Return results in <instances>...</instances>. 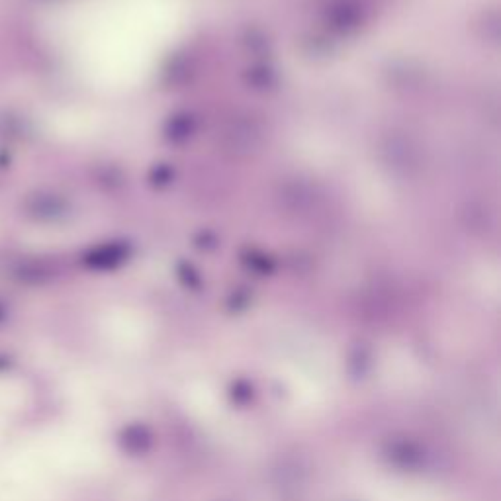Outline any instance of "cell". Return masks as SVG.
Returning a JSON list of instances; mask_svg holds the SVG:
<instances>
[{"mask_svg":"<svg viewBox=\"0 0 501 501\" xmlns=\"http://www.w3.org/2000/svg\"><path fill=\"white\" fill-rule=\"evenodd\" d=\"M4 317H6V310H4V307L0 305V323L4 321Z\"/></svg>","mask_w":501,"mask_h":501,"instance_id":"6da1fadb","label":"cell"}]
</instances>
